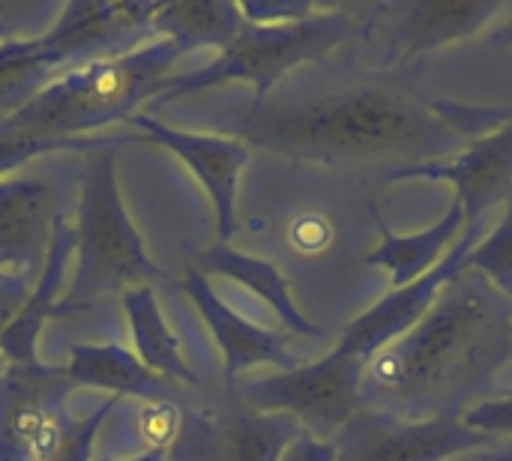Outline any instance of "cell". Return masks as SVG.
Wrapping results in <instances>:
<instances>
[{
  "mask_svg": "<svg viewBox=\"0 0 512 461\" xmlns=\"http://www.w3.org/2000/svg\"><path fill=\"white\" fill-rule=\"evenodd\" d=\"M69 69L78 66L51 42H45V36L0 48V123Z\"/></svg>",
  "mask_w": 512,
  "mask_h": 461,
  "instance_id": "cell-20",
  "label": "cell"
},
{
  "mask_svg": "<svg viewBox=\"0 0 512 461\" xmlns=\"http://www.w3.org/2000/svg\"><path fill=\"white\" fill-rule=\"evenodd\" d=\"M99 461H171V459H168V453L153 450V453H138V456H99Z\"/></svg>",
  "mask_w": 512,
  "mask_h": 461,
  "instance_id": "cell-29",
  "label": "cell"
},
{
  "mask_svg": "<svg viewBox=\"0 0 512 461\" xmlns=\"http://www.w3.org/2000/svg\"><path fill=\"white\" fill-rule=\"evenodd\" d=\"M72 255H75V234H72V222H69L57 231L24 306L18 309V315L0 336V363H15V366L39 363L36 345H39L45 324L54 318V309L69 285Z\"/></svg>",
  "mask_w": 512,
  "mask_h": 461,
  "instance_id": "cell-17",
  "label": "cell"
},
{
  "mask_svg": "<svg viewBox=\"0 0 512 461\" xmlns=\"http://www.w3.org/2000/svg\"><path fill=\"white\" fill-rule=\"evenodd\" d=\"M75 390H105L111 399L126 402H165L186 399L171 384L156 378L132 348L123 342H69L66 360L60 363Z\"/></svg>",
  "mask_w": 512,
  "mask_h": 461,
  "instance_id": "cell-14",
  "label": "cell"
},
{
  "mask_svg": "<svg viewBox=\"0 0 512 461\" xmlns=\"http://www.w3.org/2000/svg\"><path fill=\"white\" fill-rule=\"evenodd\" d=\"M465 270L489 279L507 300H512V192L504 204L501 222L486 234L465 258Z\"/></svg>",
  "mask_w": 512,
  "mask_h": 461,
  "instance_id": "cell-21",
  "label": "cell"
},
{
  "mask_svg": "<svg viewBox=\"0 0 512 461\" xmlns=\"http://www.w3.org/2000/svg\"><path fill=\"white\" fill-rule=\"evenodd\" d=\"M60 156V153H57ZM36 159L0 177V267L39 273L63 225L72 222L81 156Z\"/></svg>",
  "mask_w": 512,
  "mask_h": 461,
  "instance_id": "cell-5",
  "label": "cell"
},
{
  "mask_svg": "<svg viewBox=\"0 0 512 461\" xmlns=\"http://www.w3.org/2000/svg\"><path fill=\"white\" fill-rule=\"evenodd\" d=\"M462 423L492 438L512 435V393H501V396H492L465 408Z\"/></svg>",
  "mask_w": 512,
  "mask_h": 461,
  "instance_id": "cell-25",
  "label": "cell"
},
{
  "mask_svg": "<svg viewBox=\"0 0 512 461\" xmlns=\"http://www.w3.org/2000/svg\"><path fill=\"white\" fill-rule=\"evenodd\" d=\"M378 228H381V243L363 261L387 270L393 291H402V288L420 282L426 273H432L450 255V249L459 243V237L468 228V216H465V207L453 198L450 210L426 231L393 234V231H387L384 222H378Z\"/></svg>",
  "mask_w": 512,
  "mask_h": 461,
  "instance_id": "cell-18",
  "label": "cell"
},
{
  "mask_svg": "<svg viewBox=\"0 0 512 461\" xmlns=\"http://www.w3.org/2000/svg\"><path fill=\"white\" fill-rule=\"evenodd\" d=\"M366 366L339 345L315 363H300L288 372L240 378L231 384L234 396L264 414H288L309 435L333 441L348 420L363 408Z\"/></svg>",
  "mask_w": 512,
  "mask_h": 461,
  "instance_id": "cell-6",
  "label": "cell"
},
{
  "mask_svg": "<svg viewBox=\"0 0 512 461\" xmlns=\"http://www.w3.org/2000/svg\"><path fill=\"white\" fill-rule=\"evenodd\" d=\"M303 432L288 414H264L231 387L204 390L180 402V426L168 447L171 461H279Z\"/></svg>",
  "mask_w": 512,
  "mask_h": 461,
  "instance_id": "cell-7",
  "label": "cell"
},
{
  "mask_svg": "<svg viewBox=\"0 0 512 461\" xmlns=\"http://www.w3.org/2000/svg\"><path fill=\"white\" fill-rule=\"evenodd\" d=\"M504 3L492 0H396L369 12L384 66H408L444 45L474 39L489 30Z\"/></svg>",
  "mask_w": 512,
  "mask_h": 461,
  "instance_id": "cell-10",
  "label": "cell"
},
{
  "mask_svg": "<svg viewBox=\"0 0 512 461\" xmlns=\"http://www.w3.org/2000/svg\"><path fill=\"white\" fill-rule=\"evenodd\" d=\"M246 24L255 27H276V24H297L318 15L324 6L312 0H243L237 3Z\"/></svg>",
  "mask_w": 512,
  "mask_h": 461,
  "instance_id": "cell-24",
  "label": "cell"
},
{
  "mask_svg": "<svg viewBox=\"0 0 512 461\" xmlns=\"http://www.w3.org/2000/svg\"><path fill=\"white\" fill-rule=\"evenodd\" d=\"M360 33L363 18L345 6H324L318 15L297 24L255 27L243 21L237 36L213 60H204L201 66L180 69L177 75H171L147 108L168 105L195 93L222 90L228 84H249V96L261 99L279 81H285L297 69L324 63L330 54H336Z\"/></svg>",
  "mask_w": 512,
  "mask_h": 461,
  "instance_id": "cell-4",
  "label": "cell"
},
{
  "mask_svg": "<svg viewBox=\"0 0 512 461\" xmlns=\"http://www.w3.org/2000/svg\"><path fill=\"white\" fill-rule=\"evenodd\" d=\"M129 336H132V351L135 357L165 384H171L183 396L204 393L201 375L186 357L183 339L165 318V309L159 303L156 285H141L132 288L120 297Z\"/></svg>",
  "mask_w": 512,
  "mask_h": 461,
  "instance_id": "cell-15",
  "label": "cell"
},
{
  "mask_svg": "<svg viewBox=\"0 0 512 461\" xmlns=\"http://www.w3.org/2000/svg\"><path fill=\"white\" fill-rule=\"evenodd\" d=\"M3 273H6V270H3V267H0V276H3Z\"/></svg>",
  "mask_w": 512,
  "mask_h": 461,
  "instance_id": "cell-32",
  "label": "cell"
},
{
  "mask_svg": "<svg viewBox=\"0 0 512 461\" xmlns=\"http://www.w3.org/2000/svg\"><path fill=\"white\" fill-rule=\"evenodd\" d=\"M189 264L198 267L207 279L219 276L234 285H243L249 294H255L264 306L273 309V315L279 318V324L288 336H324V330L297 306L288 279L267 258L249 255V252L237 249L234 243L216 240L207 249L195 252L189 258Z\"/></svg>",
  "mask_w": 512,
  "mask_h": 461,
  "instance_id": "cell-16",
  "label": "cell"
},
{
  "mask_svg": "<svg viewBox=\"0 0 512 461\" xmlns=\"http://www.w3.org/2000/svg\"><path fill=\"white\" fill-rule=\"evenodd\" d=\"M126 123L138 129V138H150L153 144L171 150L198 177L216 213V240L231 243L237 228V192L243 171L252 159V150L237 138L168 126L165 120L147 111H135Z\"/></svg>",
  "mask_w": 512,
  "mask_h": 461,
  "instance_id": "cell-11",
  "label": "cell"
},
{
  "mask_svg": "<svg viewBox=\"0 0 512 461\" xmlns=\"http://www.w3.org/2000/svg\"><path fill=\"white\" fill-rule=\"evenodd\" d=\"M279 461H336V444L309 435L306 429L282 450Z\"/></svg>",
  "mask_w": 512,
  "mask_h": 461,
  "instance_id": "cell-27",
  "label": "cell"
},
{
  "mask_svg": "<svg viewBox=\"0 0 512 461\" xmlns=\"http://www.w3.org/2000/svg\"><path fill=\"white\" fill-rule=\"evenodd\" d=\"M60 12V0H0V48L45 36Z\"/></svg>",
  "mask_w": 512,
  "mask_h": 461,
  "instance_id": "cell-22",
  "label": "cell"
},
{
  "mask_svg": "<svg viewBox=\"0 0 512 461\" xmlns=\"http://www.w3.org/2000/svg\"><path fill=\"white\" fill-rule=\"evenodd\" d=\"M498 438L462 423V414L399 420L360 408L333 438L336 461H450L477 453Z\"/></svg>",
  "mask_w": 512,
  "mask_h": 461,
  "instance_id": "cell-9",
  "label": "cell"
},
{
  "mask_svg": "<svg viewBox=\"0 0 512 461\" xmlns=\"http://www.w3.org/2000/svg\"><path fill=\"white\" fill-rule=\"evenodd\" d=\"M507 336H510V360H512V300H510V321H507Z\"/></svg>",
  "mask_w": 512,
  "mask_h": 461,
  "instance_id": "cell-31",
  "label": "cell"
},
{
  "mask_svg": "<svg viewBox=\"0 0 512 461\" xmlns=\"http://www.w3.org/2000/svg\"><path fill=\"white\" fill-rule=\"evenodd\" d=\"M147 114L192 117L189 132L225 135L243 141L252 153L315 165V168H360L393 162V174L420 162L447 159L465 150V141L489 132L510 114L477 111L453 102H420L384 81L351 84H300L294 75L279 81L261 99L240 105L222 99L219 105L168 102L144 108Z\"/></svg>",
  "mask_w": 512,
  "mask_h": 461,
  "instance_id": "cell-1",
  "label": "cell"
},
{
  "mask_svg": "<svg viewBox=\"0 0 512 461\" xmlns=\"http://www.w3.org/2000/svg\"><path fill=\"white\" fill-rule=\"evenodd\" d=\"M180 291L195 303V312L201 315L204 327L210 330L219 354H222V384H237L246 372L258 366H273L276 372H288L300 366V360L288 348L285 330H270L261 324H252L240 312H234L213 288V282L192 264H183Z\"/></svg>",
  "mask_w": 512,
  "mask_h": 461,
  "instance_id": "cell-13",
  "label": "cell"
},
{
  "mask_svg": "<svg viewBox=\"0 0 512 461\" xmlns=\"http://www.w3.org/2000/svg\"><path fill=\"white\" fill-rule=\"evenodd\" d=\"M243 27L240 6L231 0H159L153 18L156 39H171L186 54L225 48Z\"/></svg>",
  "mask_w": 512,
  "mask_h": 461,
  "instance_id": "cell-19",
  "label": "cell"
},
{
  "mask_svg": "<svg viewBox=\"0 0 512 461\" xmlns=\"http://www.w3.org/2000/svg\"><path fill=\"white\" fill-rule=\"evenodd\" d=\"M120 405V399H105L96 411L84 414V417H72L60 435V441L54 444V450L42 461H93L96 459V441L102 426L108 423V417L114 414V408Z\"/></svg>",
  "mask_w": 512,
  "mask_h": 461,
  "instance_id": "cell-23",
  "label": "cell"
},
{
  "mask_svg": "<svg viewBox=\"0 0 512 461\" xmlns=\"http://www.w3.org/2000/svg\"><path fill=\"white\" fill-rule=\"evenodd\" d=\"M36 276L39 273H27V270H6L0 276V336L6 333V327L12 324V318L24 306Z\"/></svg>",
  "mask_w": 512,
  "mask_h": 461,
  "instance_id": "cell-26",
  "label": "cell"
},
{
  "mask_svg": "<svg viewBox=\"0 0 512 461\" xmlns=\"http://www.w3.org/2000/svg\"><path fill=\"white\" fill-rule=\"evenodd\" d=\"M390 180H438L456 189V201L465 207L468 225L486 222L489 213L507 204L512 192V114L486 135L465 144V150L420 162L390 174Z\"/></svg>",
  "mask_w": 512,
  "mask_h": 461,
  "instance_id": "cell-12",
  "label": "cell"
},
{
  "mask_svg": "<svg viewBox=\"0 0 512 461\" xmlns=\"http://www.w3.org/2000/svg\"><path fill=\"white\" fill-rule=\"evenodd\" d=\"M75 393L60 363H0V461H42L60 441Z\"/></svg>",
  "mask_w": 512,
  "mask_h": 461,
  "instance_id": "cell-8",
  "label": "cell"
},
{
  "mask_svg": "<svg viewBox=\"0 0 512 461\" xmlns=\"http://www.w3.org/2000/svg\"><path fill=\"white\" fill-rule=\"evenodd\" d=\"M492 45H512V3H504L501 15L495 18V24L489 27V36H486Z\"/></svg>",
  "mask_w": 512,
  "mask_h": 461,
  "instance_id": "cell-28",
  "label": "cell"
},
{
  "mask_svg": "<svg viewBox=\"0 0 512 461\" xmlns=\"http://www.w3.org/2000/svg\"><path fill=\"white\" fill-rule=\"evenodd\" d=\"M120 135L108 132L102 144L81 156V183L72 216L75 255L69 285L54 318H72L105 306L141 285H165L168 273L147 255L120 195L117 177Z\"/></svg>",
  "mask_w": 512,
  "mask_h": 461,
  "instance_id": "cell-3",
  "label": "cell"
},
{
  "mask_svg": "<svg viewBox=\"0 0 512 461\" xmlns=\"http://www.w3.org/2000/svg\"><path fill=\"white\" fill-rule=\"evenodd\" d=\"M507 321L510 300L480 273L462 270L402 339L372 357L360 387L363 408H402V420H417V408L429 420L456 414L450 399L510 360Z\"/></svg>",
  "mask_w": 512,
  "mask_h": 461,
  "instance_id": "cell-2",
  "label": "cell"
},
{
  "mask_svg": "<svg viewBox=\"0 0 512 461\" xmlns=\"http://www.w3.org/2000/svg\"><path fill=\"white\" fill-rule=\"evenodd\" d=\"M450 461H512V456L507 453H465V456H456V459Z\"/></svg>",
  "mask_w": 512,
  "mask_h": 461,
  "instance_id": "cell-30",
  "label": "cell"
}]
</instances>
